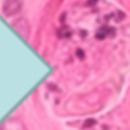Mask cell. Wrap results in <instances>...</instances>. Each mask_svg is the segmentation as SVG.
Listing matches in <instances>:
<instances>
[{"label":"cell","instance_id":"cell-3","mask_svg":"<svg viewBox=\"0 0 130 130\" xmlns=\"http://www.w3.org/2000/svg\"><path fill=\"white\" fill-rule=\"evenodd\" d=\"M2 130H26L24 125L17 119H9L7 120L3 126Z\"/></svg>","mask_w":130,"mask_h":130},{"label":"cell","instance_id":"cell-2","mask_svg":"<svg viewBox=\"0 0 130 130\" xmlns=\"http://www.w3.org/2000/svg\"><path fill=\"white\" fill-rule=\"evenodd\" d=\"M12 27L23 39H27L28 34H29V25H28V22L25 18H18L17 20H15L12 24Z\"/></svg>","mask_w":130,"mask_h":130},{"label":"cell","instance_id":"cell-1","mask_svg":"<svg viewBox=\"0 0 130 130\" xmlns=\"http://www.w3.org/2000/svg\"><path fill=\"white\" fill-rule=\"evenodd\" d=\"M23 5V0H4L2 12L5 16H12L18 13Z\"/></svg>","mask_w":130,"mask_h":130}]
</instances>
